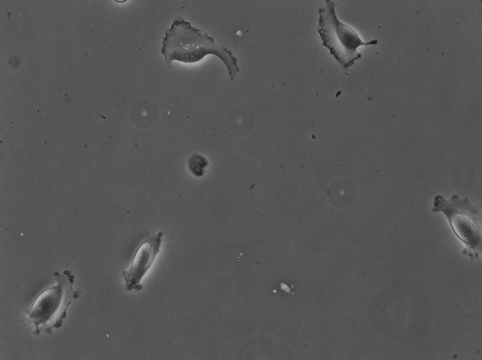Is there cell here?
<instances>
[{"label": "cell", "instance_id": "cell-2", "mask_svg": "<svg viewBox=\"0 0 482 360\" xmlns=\"http://www.w3.org/2000/svg\"><path fill=\"white\" fill-rule=\"evenodd\" d=\"M53 274L55 285L42 292L26 309L31 327H35L34 334L38 335L41 332L51 334L53 328H60L68 306L81 294L80 289H72L74 276L70 270L66 269L62 274L54 271Z\"/></svg>", "mask_w": 482, "mask_h": 360}, {"label": "cell", "instance_id": "cell-3", "mask_svg": "<svg viewBox=\"0 0 482 360\" xmlns=\"http://www.w3.org/2000/svg\"><path fill=\"white\" fill-rule=\"evenodd\" d=\"M325 6L318 10L317 30L322 45L329 49L330 53L344 69H347L362 58V54L357 51L359 46L377 44L378 40L362 42L355 30L338 19L335 1L325 0Z\"/></svg>", "mask_w": 482, "mask_h": 360}, {"label": "cell", "instance_id": "cell-6", "mask_svg": "<svg viewBox=\"0 0 482 360\" xmlns=\"http://www.w3.org/2000/svg\"><path fill=\"white\" fill-rule=\"evenodd\" d=\"M208 165L206 159L200 155L194 154L189 159V168L191 172L197 176V170L199 169L200 176L203 175V168Z\"/></svg>", "mask_w": 482, "mask_h": 360}, {"label": "cell", "instance_id": "cell-5", "mask_svg": "<svg viewBox=\"0 0 482 360\" xmlns=\"http://www.w3.org/2000/svg\"><path fill=\"white\" fill-rule=\"evenodd\" d=\"M163 231L157 233H145L141 244L137 249L132 264L123 271L127 291H140L143 289L141 280L153 264L160 250Z\"/></svg>", "mask_w": 482, "mask_h": 360}, {"label": "cell", "instance_id": "cell-4", "mask_svg": "<svg viewBox=\"0 0 482 360\" xmlns=\"http://www.w3.org/2000/svg\"><path fill=\"white\" fill-rule=\"evenodd\" d=\"M434 213L442 211L446 215L456 236L472 249H481V217L478 210L467 199L453 195L446 200L443 196L434 198Z\"/></svg>", "mask_w": 482, "mask_h": 360}, {"label": "cell", "instance_id": "cell-1", "mask_svg": "<svg viewBox=\"0 0 482 360\" xmlns=\"http://www.w3.org/2000/svg\"><path fill=\"white\" fill-rule=\"evenodd\" d=\"M161 53L169 67L174 60L193 63L213 54L224 62L231 81L240 71L238 60L230 50L216 44L213 37L193 27L181 17H175L170 28L166 30Z\"/></svg>", "mask_w": 482, "mask_h": 360}]
</instances>
